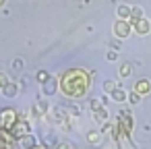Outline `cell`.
Masks as SVG:
<instances>
[{
  "label": "cell",
  "instance_id": "44dd1931",
  "mask_svg": "<svg viewBox=\"0 0 151 149\" xmlns=\"http://www.w3.org/2000/svg\"><path fill=\"white\" fill-rule=\"evenodd\" d=\"M13 66H15V71H21V66H23V60H21V58H17V60L13 62Z\"/></svg>",
  "mask_w": 151,
  "mask_h": 149
},
{
  "label": "cell",
  "instance_id": "7402d4cb",
  "mask_svg": "<svg viewBox=\"0 0 151 149\" xmlns=\"http://www.w3.org/2000/svg\"><path fill=\"white\" fill-rule=\"evenodd\" d=\"M116 56H118L116 52H108V60H116Z\"/></svg>",
  "mask_w": 151,
  "mask_h": 149
},
{
  "label": "cell",
  "instance_id": "7c38bea8",
  "mask_svg": "<svg viewBox=\"0 0 151 149\" xmlns=\"http://www.w3.org/2000/svg\"><path fill=\"white\" fill-rule=\"evenodd\" d=\"M141 19H143V11H141L139 6H134V9H132V15H130V21L137 23V21H141Z\"/></svg>",
  "mask_w": 151,
  "mask_h": 149
},
{
  "label": "cell",
  "instance_id": "52a82bcc",
  "mask_svg": "<svg viewBox=\"0 0 151 149\" xmlns=\"http://www.w3.org/2000/svg\"><path fill=\"white\" fill-rule=\"evenodd\" d=\"M31 110H33V114H35V116H44V114L48 112V104L44 101V97H37Z\"/></svg>",
  "mask_w": 151,
  "mask_h": 149
},
{
  "label": "cell",
  "instance_id": "ac0fdd59",
  "mask_svg": "<svg viewBox=\"0 0 151 149\" xmlns=\"http://www.w3.org/2000/svg\"><path fill=\"white\" fill-rule=\"evenodd\" d=\"M87 139H89L91 143H95V141H99V139H101V132H99V130H95V132H89V135H87Z\"/></svg>",
  "mask_w": 151,
  "mask_h": 149
},
{
  "label": "cell",
  "instance_id": "2e32d148",
  "mask_svg": "<svg viewBox=\"0 0 151 149\" xmlns=\"http://www.w3.org/2000/svg\"><path fill=\"white\" fill-rule=\"evenodd\" d=\"M130 73H132V66H130L128 62H124V64L120 66V77H128Z\"/></svg>",
  "mask_w": 151,
  "mask_h": 149
},
{
  "label": "cell",
  "instance_id": "277c9868",
  "mask_svg": "<svg viewBox=\"0 0 151 149\" xmlns=\"http://www.w3.org/2000/svg\"><path fill=\"white\" fill-rule=\"evenodd\" d=\"M130 31H132V23H128V21H120V19L114 23V33H116V37L124 40V37L130 35Z\"/></svg>",
  "mask_w": 151,
  "mask_h": 149
},
{
  "label": "cell",
  "instance_id": "30bf717a",
  "mask_svg": "<svg viewBox=\"0 0 151 149\" xmlns=\"http://www.w3.org/2000/svg\"><path fill=\"white\" fill-rule=\"evenodd\" d=\"M130 15H132V9H130V6H126V4H120V6H118V17H120V21H128Z\"/></svg>",
  "mask_w": 151,
  "mask_h": 149
},
{
  "label": "cell",
  "instance_id": "603a6c76",
  "mask_svg": "<svg viewBox=\"0 0 151 149\" xmlns=\"http://www.w3.org/2000/svg\"><path fill=\"white\" fill-rule=\"evenodd\" d=\"M54 149H68V145H64V143H62V145H56Z\"/></svg>",
  "mask_w": 151,
  "mask_h": 149
},
{
  "label": "cell",
  "instance_id": "7a4b0ae2",
  "mask_svg": "<svg viewBox=\"0 0 151 149\" xmlns=\"http://www.w3.org/2000/svg\"><path fill=\"white\" fill-rule=\"evenodd\" d=\"M17 122H19V120H17V112H15L13 108H4L2 114H0V124H2L4 128H13Z\"/></svg>",
  "mask_w": 151,
  "mask_h": 149
},
{
  "label": "cell",
  "instance_id": "6da1fadb",
  "mask_svg": "<svg viewBox=\"0 0 151 149\" xmlns=\"http://www.w3.org/2000/svg\"><path fill=\"white\" fill-rule=\"evenodd\" d=\"M93 73H85V71H81V68H70V71H66L62 77H60V89H62V93L66 95V97H70V99H75V97H81L85 91H87V87H89V77H91Z\"/></svg>",
  "mask_w": 151,
  "mask_h": 149
},
{
  "label": "cell",
  "instance_id": "ffe728a7",
  "mask_svg": "<svg viewBox=\"0 0 151 149\" xmlns=\"http://www.w3.org/2000/svg\"><path fill=\"white\" fill-rule=\"evenodd\" d=\"M128 97H130V101H132V104H139V101H141V95H139V93H134V91H132Z\"/></svg>",
  "mask_w": 151,
  "mask_h": 149
},
{
  "label": "cell",
  "instance_id": "9c48e42d",
  "mask_svg": "<svg viewBox=\"0 0 151 149\" xmlns=\"http://www.w3.org/2000/svg\"><path fill=\"white\" fill-rule=\"evenodd\" d=\"M58 83H60V81H58L56 77H52V79H50V81L44 85V91H46V95H54V93H56V89H58Z\"/></svg>",
  "mask_w": 151,
  "mask_h": 149
},
{
  "label": "cell",
  "instance_id": "9a60e30c",
  "mask_svg": "<svg viewBox=\"0 0 151 149\" xmlns=\"http://www.w3.org/2000/svg\"><path fill=\"white\" fill-rule=\"evenodd\" d=\"M116 89H118V87H116V81H106V83H104V91H106V93H114Z\"/></svg>",
  "mask_w": 151,
  "mask_h": 149
},
{
  "label": "cell",
  "instance_id": "ba28073f",
  "mask_svg": "<svg viewBox=\"0 0 151 149\" xmlns=\"http://www.w3.org/2000/svg\"><path fill=\"white\" fill-rule=\"evenodd\" d=\"M19 147H21V149H35V147H37V145H35V137H33V135H27V137L19 139Z\"/></svg>",
  "mask_w": 151,
  "mask_h": 149
},
{
  "label": "cell",
  "instance_id": "3957f363",
  "mask_svg": "<svg viewBox=\"0 0 151 149\" xmlns=\"http://www.w3.org/2000/svg\"><path fill=\"white\" fill-rule=\"evenodd\" d=\"M29 130H31V126H29V122H27L25 118H21V120L11 128V132H13V137H17V141L23 139V137H27V135H31Z\"/></svg>",
  "mask_w": 151,
  "mask_h": 149
},
{
  "label": "cell",
  "instance_id": "d4e9b609",
  "mask_svg": "<svg viewBox=\"0 0 151 149\" xmlns=\"http://www.w3.org/2000/svg\"><path fill=\"white\" fill-rule=\"evenodd\" d=\"M35 149H44V147H35Z\"/></svg>",
  "mask_w": 151,
  "mask_h": 149
},
{
  "label": "cell",
  "instance_id": "5b68a950",
  "mask_svg": "<svg viewBox=\"0 0 151 149\" xmlns=\"http://www.w3.org/2000/svg\"><path fill=\"white\" fill-rule=\"evenodd\" d=\"M132 29H134V31H137L139 35H147V33L151 31V23H149V21H147V19L143 17L141 21H137V23H132Z\"/></svg>",
  "mask_w": 151,
  "mask_h": 149
},
{
  "label": "cell",
  "instance_id": "d6986e66",
  "mask_svg": "<svg viewBox=\"0 0 151 149\" xmlns=\"http://www.w3.org/2000/svg\"><path fill=\"white\" fill-rule=\"evenodd\" d=\"M9 83H11V81L6 79V75H4V73H0V89H4Z\"/></svg>",
  "mask_w": 151,
  "mask_h": 149
},
{
  "label": "cell",
  "instance_id": "8992f818",
  "mask_svg": "<svg viewBox=\"0 0 151 149\" xmlns=\"http://www.w3.org/2000/svg\"><path fill=\"white\" fill-rule=\"evenodd\" d=\"M149 91H151V81H149V79H141V81L134 83V93H139V95H147Z\"/></svg>",
  "mask_w": 151,
  "mask_h": 149
},
{
  "label": "cell",
  "instance_id": "8fae6325",
  "mask_svg": "<svg viewBox=\"0 0 151 149\" xmlns=\"http://www.w3.org/2000/svg\"><path fill=\"white\" fill-rule=\"evenodd\" d=\"M17 91H19V85H17V83H13V81H11V83L2 89L4 97H15V95H17Z\"/></svg>",
  "mask_w": 151,
  "mask_h": 149
},
{
  "label": "cell",
  "instance_id": "4fadbf2b",
  "mask_svg": "<svg viewBox=\"0 0 151 149\" xmlns=\"http://www.w3.org/2000/svg\"><path fill=\"white\" fill-rule=\"evenodd\" d=\"M112 97H114L116 101H124V99H126L128 95H126V91H124V89H116V91L112 93Z\"/></svg>",
  "mask_w": 151,
  "mask_h": 149
},
{
  "label": "cell",
  "instance_id": "5bb4252c",
  "mask_svg": "<svg viewBox=\"0 0 151 149\" xmlns=\"http://www.w3.org/2000/svg\"><path fill=\"white\" fill-rule=\"evenodd\" d=\"M50 79H52V77H50V75H48L46 71H37V81H40L42 85H46V83H48Z\"/></svg>",
  "mask_w": 151,
  "mask_h": 149
},
{
  "label": "cell",
  "instance_id": "e0dca14e",
  "mask_svg": "<svg viewBox=\"0 0 151 149\" xmlns=\"http://www.w3.org/2000/svg\"><path fill=\"white\" fill-rule=\"evenodd\" d=\"M95 116H97V120H108V112H106V108L95 110Z\"/></svg>",
  "mask_w": 151,
  "mask_h": 149
},
{
  "label": "cell",
  "instance_id": "cb8c5ba5",
  "mask_svg": "<svg viewBox=\"0 0 151 149\" xmlns=\"http://www.w3.org/2000/svg\"><path fill=\"white\" fill-rule=\"evenodd\" d=\"M2 4H4V2H2V0H0V6H2Z\"/></svg>",
  "mask_w": 151,
  "mask_h": 149
}]
</instances>
